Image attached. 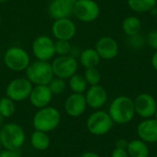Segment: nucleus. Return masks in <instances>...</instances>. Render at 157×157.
<instances>
[{
  "mask_svg": "<svg viewBox=\"0 0 157 157\" xmlns=\"http://www.w3.org/2000/svg\"><path fill=\"white\" fill-rule=\"evenodd\" d=\"M109 114L114 123L127 124L135 115L133 99L127 96H120L112 100L109 108Z\"/></svg>",
  "mask_w": 157,
  "mask_h": 157,
  "instance_id": "nucleus-1",
  "label": "nucleus"
},
{
  "mask_svg": "<svg viewBox=\"0 0 157 157\" xmlns=\"http://www.w3.org/2000/svg\"><path fill=\"white\" fill-rule=\"evenodd\" d=\"M61 122V113L54 107H44L39 109L32 119L35 131L50 132L54 131Z\"/></svg>",
  "mask_w": 157,
  "mask_h": 157,
  "instance_id": "nucleus-2",
  "label": "nucleus"
},
{
  "mask_svg": "<svg viewBox=\"0 0 157 157\" xmlns=\"http://www.w3.org/2000/svg\"><path fill=\"white\" fill-rule=\"evenodd\" d=\"M26 141V134L23 128L17 123H6L0 128L1 145L11 151H18Z\"/></svg>",
  "mask_w": 157,
  "mask_h": 157,
  "instance_id": "nucleus-3",
  "label": "nucleus"
},
{
  "mask_svg": "<svg viewBox=\"0 0 157 157\" xmlns=\"http://www.w3.org/2000/svg\"><path fill=\"white\" fill-rule=\"evenodd\" d=\"M26 71V78L35 86L49 85L53 79L54 75L52 68V63L46 61L37 60L30 63Z\"/></svg>",
  "mask_w": 157,
  "mask_h": 157,
  "instance_id": "nucleus-4",
  "label": "nucleus"
},
{
  "mask_svg": "<svg viewBox=\"0 0 157 157\" xmlns=\"http://www.w3.org/2000/svg\"><path fill=\"white\" fill-rule=\"evenodd\" d=\"M4 63L11 71L21 72L28 68L30 57L28 52L18 46L8 48L4 54Z\"/></svg>",
  "mask_w": 157,
  "mask_h": 157,
  "instance_id": "nucleus-5",
  "label": "nucleus"
},
{
  "mask_svg": "<svg viewBox=\"0 0 157 157\" xmlns=\"http://www.w3.org/2000/svg\"><path fill=\"white\" fill-rule=\"evenodd\" d=\"M114 125L109 112L104 110H97L93 112L86 120V129L96 136L105 135L109 132Z\"/></svg>",
  "mask_w": 157,
  "mask_h": 157,
  "instance_id": "nucleus-6",
  "label": "nucleus"
},
{
  "mask_svg": "<svg viewBox=\"0 0 157 157\" xmlns=\"http://www.w3.org/2000/svg\"><path fill=\"white\" fill-rule=\"evenodd\" d=\"M33 86L27 78H15L6 87V96L15 102L24 101L29 98Z\"/></svg>",
  "mask_w": 157,
  "mask_h": 157,
  "instance_id": "nucleus-7",
  "label": "nucleus"
},
{
  "mask_svg": "<svg viewBox=\"0 0 157 157\" xmlns=\"http://www.w3.org/2000/svg\"><path fill=\"white\" fill-rule=\"evenodd\" d=\"M52 68L54 76L65 80L76 74L78 63L76 59L71 55L58 56L52 61Z\"/></svg>",
  "mask_w": 157,
  "mask_h": 157,
  "instance_id": "nucleus-8",
  "label": "nucleus"
},
{
  "mask_svg": "<svg viewBox=\"0 0 157 157\" xmlns=\"http://www.w3.org/2000/svg\"><path fill=\"white\" fill-rule=\"evenodd\" d=\"M100 14L98 4L95 0H77L73 15L80 21L92 22L96 20Z\"/></svg>",
  "mask_w": 157,
  "mask_h": 157,
  "instance_id": "nucleus-9",
  "label": "nucleus"
},
{
  "mask_svg": "<svg viewBox=\"0 0 157 157\" xmlns=\"http://www.w3.org/2000/svg\"><path fill=\"white\" fill-rule=\"evenodd\" d=\"M32 52L37 60L49 62L55 54L54 41L47 35L38 36L32 42Z\"/></svg>",
  "mask_w": 157,
  "mask_h": 157,
  "instance_id": "nucleus-10",
  "label": "nucleus"
},
{
  "mask_svg": "<svg viewBox=\"0 0 157 157\" xmlns=\"http://www.w3.org/2000/svg\"><path fill=\"white\" fill-rule=\"evenodd\" d=\"M135 114L143 119L154 118L155 112L157 109V102L155 98L148 94L142 93L133 99Z\"/></svg>",
  "mask_w": 157,
  "mask_h": 157,
  "instance_id": "nucleus-11",
  "label": "nucleus"
},
{
  "mask_svg": "<svg viewBox=\"0 0 157 157\" xmlns=\"http://www.w3.org/2000/svg\"><path fill=\"white\" fill-rule=\"evenodd\" d=\"M52 33L57 40H71L76 33V26L70 17L54 20L52 25Z\"/></svg>",
  "mask_w": 157,
  "mask_h": 157,
  "instance_id": "nucleus-12",
  "label": "nucleus"
},
{
  "mask_svg": "<svg viewBox=\"0 0 157 157\" xmlns=\"http://www.w3.org/2000/svg\"><path fill=\"white\" fill-rule=\"evenodd\" d=\"M77 0H51L48 6V14L52 19L70 17Z\"/></svg>",
  "mask_w": 157,
  "mask_h": 157,
  "instance_id": "nucleus-13",
  "label": "nucleus"
},
{
  "mask_svg": "<svg viewBox=\"0 0 157 157\" xmlns=\"http://www.w3.org/2000/svg\"><path fill=\"white\" fill-rule=\"evenodd\" d=\"M86 107L87 104L84 94L73 93L64 102V110L66 114L72 118L82 116L85 113Z\"/></svg>",
  "mask_w": 157,
  "mask_h": 157,
  "instance_id": "nucleus-14",
  "label": "nucleus"
},
{
  "mask_svg": "<svg viewBox=\"0 0 157 157\" xmlns=\"http://www.w3.org/2000/svg\"><path fill=\"white\" fill-rule=\"evenodd\" d=\"M85 98L88 107L94 109H99L108 100V92L100 85L90 86L86 91Z\"/></svg>",
  "mask_w": 157,
  "mask_h": 157,
  "instance_id": "nucleus-15",
  "label": "nucleus"
},
{
  "mask_svg": "<svg viewBox=\"0 0 157 157\" xmlns=\"http://www.w3.org/2000/svg\"><path fill=\"white\" fill-rule=\"evenodd\" d=\"M95 49L100 58L104 60H112L119 53V44L117 40L110 36L100 38L98 40Z\"/></svg>",
  "mask_w": 157,
  "mask_h": 157,
  "instance_id": "nucleus-16",
  "label": "nucleus"
},
{
  "mask_svg": "<svg viewBox=\"0 0 157 157\" xmlns=\"http://www.w3.org/2000/svg\"><path fill=\"white\" fill-rule=\"evenodd\" d=\"M139 139L146 144L157 143V121L155 118L144 119L137 126Z\"/></svg>",
  "mask_w": 157,
  "mask_h": 157,
  "instance_id": "nucleus-17",
  "label": "nucleus"
},
{
  "mask_svg": "<svg viewBox=\"0 0 157 157\" xmlns=\"http://www.w3.org/2000/svg\"><path fill=\"white\" fill-rule=\"evenodd\" d=\"M29 98L31 105L39 109L49 106L52 98V94L47 85H38L32 88Z\"/></svg>",
  "mask_w": 157,
  "mask_h": 157,
  "instance_id": "nucleus-18",
  "label": "nucleus"
},
{
  "mask_svg": "<svg viewBox=\"0 0 157 157\" xmlns=\"http://www.w3.org/2000/svg\"><path fill=\"white\" fill-rule=\"evenodd\" d=\"M126 150L129 157H149L150 155L147 144L141 139H134L129 142Z\"/></svg>",
  "mask_w": 157,
  "mask_h": 157,
  "instance_id": "nucleus-19",
  "label": "nucleus"
},
{
  "mask_svg": "<svg viewBox=\"0 0 157 157\" xmlns=\"http://www.w3.org/2000/svg\"><path fill=\"white\" fill-rule=\"evenodd\" d=\"M80 63L86 69V68H92L97 67L100 63V56L98 55L96 49L88 48L80 52L79 55Z\"/></svg>",
  "mask_w": 157,
  "mask_h": 157,
  "instance_id": "nucleus-20",
  "label": "nucleus"
},
{
  "mask_svg": "<svg viewBox=\"0 0 157 157\" xmlns=\"http://www.w3.org/2000/svg\"><path fill=\"white\" fill-rule=\"evenodd\" d=\"M30 144L37 151H45L50 147L51 138L47 132L40 131H34L30 136Z\"/></svg>",
  "mask_w": 157,
  "mask_h": 157,
  "instance_id": "nucleus-21",
  "label": "nucleus"
},
{
  "mask_svg": "<svg viewBox=\"0 0 157 157\" xmlns=\"http://www.w3.org/2000/svg\"><path fill=\"white\" fill-rule=\"evenodd\" d=\"M122 29L128 37L136 35L142 29V22L137 17H127L122 22Z\"/></svg>",
  "mask_w": 157,
  "mask_h": 157,
  "instance_id": "nucleus-22",
  "label": "nucleus"
},
{
  "mask_svg": "<svg viewBox=\"0 0 157 157\" xmlns=\"http://www.w3.org/2000/svg\"><path fill=\"white\" fill-rule=\"evenodd\" d=\"M157 0H128L129 7L137 13H145L155 8Z\"/></svg>",
  "mask_w": 157,
  "mask_h": 157,
  "instance_id": "nucleus-23",
  "label": "nucleus"
},
{
  "mask_svg": "<svg viewBox=\"0 0 157 157\" xmlns=\"http://www.w3.org/2000/svg\"><path fill=\"white\" fill-rule=\"evenodd\" d=\"M70 89L73 91V93H78V94H83L84 92L86 91L87 89V83L84 77V75L75 74L73 76L69 78L68 82Z\"/></svg>",
  "mask_w": 157,
  "mask_h": 157,
  "instance_id": "nucleus-24",
  "label": "nucleus"
},
{
  "mask_svg": "<svg viewBox=\"0 0 157 157\" xmlns=\"http://www.w3.org/2000/svg\"><path fill=\"white\" fill-rule=\"evenodd\" d=\"M16 111L15 101L7 98L6 96L0 98V114L4 118H10Z\"/></svg>",
  "mask_w": 157,
  "mask_h": 157,
  "instance_id": "nucleus-25",
  "label": "nucleus"
},
{
  "mask_svg": "<svg viewBox=\"0 0 157 157\" xmlns=\"http://www.w3.org/2000/svg\"><path fill=\"white\" fill-rule=\"evenodd\" d=\"M84 77L86 81V83L90 86H96L99 85V82L101 80V75L99 71L97 69V67L92 68H86L85 71Z\"/></svg>",
  "mask_w": 157,
  "mask_h": 157,
  "instance_id": "nucleus-26",
  "label": "nucleus"
},
{
  "mask_svg": "<svg viewBox=\"0 0 157 157\" xmlns=\"http://www.w3.org/2000/svg\"><path fill=\"white\" fill-rule=\"evenodd\" d=\"M48 86L52 95H61L64 92L66 88V82L64 79L53 77V79L49 83Z\"/></svg>",
  "mask_w": 157,
  "mask_h": 157,
  "instance_id": "nucleus-27",
  "label": "nucleus"
},
{
  "mask_svg": "<svg viewBox=\"0 0 157 157\" xmlns=\"http://www.w3.org/2000/svg\"><path fill=\"white\" fill-rule=\"evenodd\" d=\"M54 49H55V54H58L59 56L69 55L72 50V45L70 43V40H57L54 42Z\"/></svg>",
  "mask_w": 157,
  "mask_h": 157,
  "instance_id": "nucleus-28",
  "label": "nucleus"
},
{
  "mask_svg": "<svg viewBox=\"0 0 157 157\" xmlns=\"http://www.w3.org/2000/svg\"><path fill=\"white\" fill-rule=\"evenodd\" d=\"M128 42H129V45L133 48V49H141L142 47L144 46V39L143 38V36L138 33L136 35H133V36H130L129 39H128Z\"/></svg>",
  "mask_w": 157,
  "mask_h": 157,
  "instance_id": "nucleus-29",
  "label": "nucleus"
},
{
  "mask_svg": "<svg viewBox=\"0 0 157 157\" xmlns=\"http://www.w3.org/2000/svg\"><path fill=\"white\" fill-rule=\"evenodd\" d=\"M146 41L149 46H151L153 49L157 51V29L152 30L151 32L148 33Z\"/></svg>",
  "mask_w": 157,
  "mask_h": 157,
  "instance_id": "nucleus-30",
  "label": "nucleus"
},
{
  "mask_svg": "<svg viewBox=\"0 0 157 157\" xmlns=\"http://www.w3.org/2000/svg\"><path fill=\"white\" fill-rule=\"evenodd\" d=\"M110 157H129V155H128L126 149L115 147L113 149V151L111 152Z\"/></svg>",
  "mask_w": 157,
  "mask_h": 157,
  "instance_id": "nucleus-31",
  "label": "nucleus"
},
{
  "mask_svg": "<svg viewBox=\"0 0 157 157\" xmlns=\"http://www.w3.org/2000/svg\"><path fill=\"white\" fill-rule=\"evenodd\" d=\"M20 152L18 151H11V150H3L0 151V157H19Z\"/></svg>",
  "mask_w": 157,
  "mask_h": 157,
  "instance_id": "nucleus-32",
  "label": "nucleus"
},
{
  "mask_svg": "<svg viewBox=\"0 0 157 157\" xmlns=\"http://www.w3.org/2000/svg\"><path fill=\"white\" fill-rule=\"evenodd\" d=\"M128 143H129V142H127L125 139H119V140L116 142V146H115V147L122 148V149H127Z\"/></svg>",
  "mask_w": 157,
  "mask_h": 157,
  "instance_id": "nucleus-33",
  "label": "nucleus"
},
{
  "mask_svg": "<svg viewBox=\"0 0 157 157\" xmlns=\"http://www.w3.org/2000/svg\"><path fill=\"white\" fill-rule=\"evenodd\" d=\"M79 157H100V155L94 152H85Z\"/></svg>",
  "mask_w": 157,
  "mask_h": 157,
  "instance_id": "nucleus-34",
  "label": "nucleus"
},
{
  "mask_svg": "<svg viewBox=\"0 0 157 157\" xmlns=\"http://www.w3.org/2000/svg\"><path fill=\"white\" fill-rule=\"evenodd\" d=\"M152 65L157 71V51L154 53V55L152 57Z\"/></svg>",
  "mask_w": 157,
  "mask_h": 157,
  "instance_id": "nucleus-35",
  "label": "nucleus"
},
{
  "mask_svg": "<svg viewBox=\"0 0 157 157\" xmlns=\"http://www.w3.org/2000/svg\"><path fill=\"white\" fill-rule=\"evenodd\" d=\"M4 119H5V118H4V117H3V116L0 114V128L3 126V123H4Z\"/></svg>",
  "mask_w": 157,
  "mask_h": 157,
  "instance_id": "nucleus-36",
  "label": "nucleus"
},
{
  "mask_svg": "<svg viewBox=\"0 0 157 157\" xmlns=\"http://www.w3.org/2000/svg\"><path fill=\"white\" fill-rule=\"evenodd\" d=\"M154 118L157 121V109H156V110H155V115H154Z\"/></svg>",
  "mask_w": 157,
  "mask_h": 157,
  "instance_id": "nucleus-37",
  "label": "nucleus"
},
{
  "mask_svg": "<svg viewBox=\"0 0 157 157\" xmlns=\"http://www.w3.org/2000/svg\"><path fill=\"white\" fill-rule=\"evenodd\" d=\"M7 0H0V3H5V2H6Z\"/></svg>",
  "mask_w": 157,
  "mask_h": 157,
  "instance_id": "nucleus-38",
  "label": "nucleus"
},
{
  "mask_svg": "<svg viewBox=\"0 0 157 157\" xmlns=\"http://www.w3.org/2000/svg\"><path fill=\"white\" fill-rule=\"evenodd\" d=\"M1 146H2V145H1V143H0V151H1Z\"/></svg>",
  "mask_w": 157,
  "mask_h": 157,
  "instance_id": "nucleus-39",
  "label": "nucleus"
},
{
  "mask_svg": "<svg viewBox=\"0 0 157 157\" xmlns=\"http://www.w3.org/2000/svg\"><path fill=\"white\" fill-rule=\"evenodd\" d=\"M0 25H1V17H0Z\"/></svg>",
  "mask_w": 157,
  "mask_h": 157,
  "instance_id": "nucleus-40",
  "label": "nucleus"
},
{
  "mask_svg": "<svg viewBox=\"0 0 157 157\" xmlns=\"http://www.w3.org/2000/svg\"><path fill=\"white\" fill-rule=\"evenodd\" d=\"M155 157H157V155H155Z\"/></svg>",
  "mask_w": 157,
  "mask_h": 157,
  "instance_id": "nucleus-41",
  "label": "nucleus"
},
{
  "mask_svg": "<svg viewBox=\"0 0 157 157\" xmlns=\"http://www.w3.org/2000/svg\"><path fill=\"white\" fill-rule=\"evenodd\" d=\"M156 6H157V4H156Z\"/></svg>",
  "mask_w": 157,
  "mask_h": 157,
  "instance_id": "nucleus-42",
  "label": "nucleus"
}]
</instances>
